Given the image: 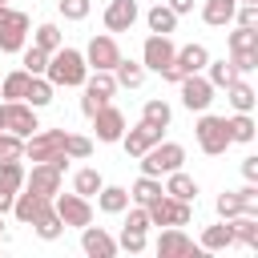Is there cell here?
I'll use <instances>...</instances> for the list:
<instances>
[{
    "mask_svg": "<svg viewBox=\"0 0 258 258\" xmlns=\"http://www.w3.org/2000/svg\"><path fill=\"white\" fill-rule=\"evenodd\" d=\"M44 77H48L56 89H81V85H85V77H89L85 52H81V48L60 44L56 52H48V69H44Z\"/></svg>",
    "mask_w": 258,
    "mask_h": 258,
    "instance_id": "6da1fadb",
    "label": "cell"
},
{
    "mask_svg": "<svg viewBox=\"0 0 258 258\" xmlns=\"http://www.w3.org/2000/svg\"><path fill=\"white\" fill-rule=\"evenodd\" d=\"M137 165H141V173H149V177H165V173H173V169L185 165V145L161 137L157 145H149V149L137 157Z\"/></svg>",
    "mask_w": 258,
    "mask_h": 258,
    "instance_id": "7a4b0ae2",
    "label": "cell"
},
{
    "mask_svg": "<svg viewBox=\"0 0 258 258\" xmlns=\"http://www.w3.org/2000/svg\"><path fill=\"white\" fill-rule=\"evenodd\" d=\"M194 137H198V149L206 153V157H222L234 141H230V129H226V117H218V113H198V125H194Z\"/></svg>",
    "mask_w": 258,
    "mask_h": 258,
    "instance_id": "3957f363",
    "label": "cell"
},
{
    "mask_svg": "<svg viewBox=\"0 0 258 258\" xmlns=\"http://www.w3.org/2000/svg\"><path fill=\"white\" fill-rule=\"evenodd\" d=\"M145 214H149V226H189L194 202H177V198L161 194V198H153L145 206Z\"/></svg>",
    "mask_w": 258,
    "mask_h": 258,
    "instance_id": "277c9868",
    "label": "cell"
},
{
    "mask_svg": "<svg viewBox=\"0 0 258 258\" xmlns=\"http://www.w3.org/2000/svg\"><path fill=\"white\" fill-rule=\"evenodd\" d=\"M0 129H8V133H16V137L36 133V129H40L36 109H32L28 101H0Z\"/></svg>",
    "mask_w": 258,
    "mask_h": 258,
    "instance_id": "5b68a950",
    "label": "cell"
},
{
    "mask_svg": "<svg viewBox=\"0 0 258 258\" xmlns=\"http://www.w3.org/2000/svg\"><path fill=\"white\" fill-rule=\"evenodd\" d=\"M177 93H181V105L189 109V113H206L210 105H214V85L206 81V73H189V77H181L177 81Z\"/></svg>",
    "mask_w": 258,
    "mask_h": 258,
    "instance_id": "8992f818",
    "label": "cell"
},
{
    "mask_svg": "<svg viewBox=\"0 0 258 258\" xmlns=\"http://www.w3.org/2000/svg\"><path fill=\"white\" fill-rule=\"evenodd\" d=\"M52 210L60 214V222L64 226H73V230H81V226H89L93 222V198H81V194H52Z\"/></svg>",
    "mask_w": 258,
    "mask_h": 258,
    "instance_id": "52a82bcc",
    "label": "cell"
},
{
    "mask_svg": "<svg viewBox=\"0 0 258 258\" xmlns=\"http://www.w3.org/2000/svg\"><path fill=\"white\" fill-rule=\"evenodd\" d=\"M64 145V129H36L24 137V161H52Z\"/></svg>",
    "mask_w": 258,
    "mask_h": 258,
    "instance_id": "ba28073f",
    "label": "cell"
},
{
    "mask_svg": "<svg viewBox=\"0 0 258 258\" xmlns=\"http://www.w3.org/2000/svg\"><path fill=\"white\" fill-rule=\"evenodd\" d=\"M173 52H177V44H173L169 36L149 32L145 44H141V64H145V73H161V69H169V64H173Z\"/></svg>",
    "mask_w": 258,
    "mask_h": 258,
    "instance_id": "9c48e42d",
    "label": "cell"
},
{
    "mask_svg": "<svg viewBox=\"0 0 258 258\" xmlns=\"http://www.w3.org/2000/svg\"><path fill=\"white\" fill-rule=\"evenodd\" d=\"M93 133H97V141H105V145H117L121 141V133H125V113L113 105V101H105L93 117Z\"/></svg>",
    "mask_w": 258,
    "mask_h": 258,
    "instance_id": "30bf717a",
    "label": "cell"
},
{
    "mask_svg": "<svg viewBox=\"0 0 258 258\" xmlns=\"http://www.w3.org/2000/svg\"><path fill=\"white\" fill-rule=\"evenodd\" d=\"M117 60H121V48H117L113 32H97V36L85 44V64H89V69H105V73H113Z\"/></svg>",
    "mask_w": 258,
    "mask_h": 258,
    "instance_id": "8fae6325",
    "label": "cell"
},
{
    "mask_svg": "<svg viewBox=\"0 0 258 258\" xmlns=\"http://www.w3.org/2000/svg\"><path fill=\"white\" fill-rule=\"evenodd\" d=\"M20 189H32V194H40V198L52 202V194L60 189V169L48 165V161H32V169L24 173V185Z\"/></svg>",
    "mask_w": 258,
    "mask_h": 258,
    "instance_id": "7c38bea8",
    "label": "cell"
},
{
    "mask_svg": "<svg viewBox=\"0 0 258 258\" xmlns=\"http://www.w3.org/2000/svg\"><path fill=\"white\" fill-rule=\"evenodd\" d=\"M153 250H157V258H189V254H198V246L189 242V234H185L181 226H165V230L157 234Z\"/></svg>",
    "mask_w": 258,
    "mask_h": 258,
    "instance_id": "4fadbf2b",
    "label": "cell"
},
{
    "mask_svg": "<svg viewBox=\"0 0 258 258\" xmlns=\"http://www.w3.org/2000/svg\"><path fill=\"white\" fill-rule=\"evenodd\" d=\"M81 250L89 254V258H113L117 254V238L105 230V226H81Z\"/></svg>",
    "mask_w": 258,
    "mask_h": 258,
    "instance_id": "5bb4252c",
    "label": "cell"
},
{
    "mask_svg": "<svg viewBox=\"0 0 258 258\" xmlns=\"http://www.w3.org/2000/svg\"><path fill=\"white\" fill-rule=\"evenodd\" d=\"M48 206H52L48 198H40V194H32V189H16V198H12V210H8V214H12L20 226H32Z\"/></svg>",
    "mask_w": 258,
    "mask_h": 258,
    "instance_id": "9a60e30c",
    "label": "cell"
},
{
    "mask_svg": "<svg viewBox=\"0 0 258 258\" xmlns=\"http://www.w3.org/2000/svg\"><path fill=\"white\" fill-rule=\"evenodd\" d=\"M137 16H141L137 0H109L101 20H105V28H109V32H129V28L137 24Z\"/></svg>",
    "mask_w": 258,
    "mask_h": 258,
    "instance_id": "2e32d148",
    "label": "cell"
},
{
    "mask_svg": "<svg viewBox=\"0 0 258 258\" xmlns=\"http://www.w3.org/2000/svg\"><path fill=\"white\" fill-rule=\"evenodd\" d=\"M161 137H165V129H153V125L137 121L133 129H125V133H121V145H125V153H129V157H141V153H145L149 145H157Z\"/></svg>",
    "mask_w": 258,
    "mask_h": 258,
    "instance_id": "e0dca14e",
    "label": "cell"
},
{
    "mask_svg": "<svg viewBox=\"0 0 258 258\" xmlns=\"http://www.w3.org/2000/svg\"><path fill=\"white\" fill-rule=\"evenodd\" d=\"M28 44V16L12 12L8 24H0V52H20Z\"/></svg>",
    "mask_w": 258,
    "mask_h": 258,
    "instance_id": "ac0fdd59",
    "label": "cell"
},
{
    "mask_svg": "<svg viewBox=\"0 0 258 258\" xmlns=\"http://www.w3.org/2000/svg\"><path fill=\"white\" fill-rule=\"evenodd\" d=\"M206 60H210V48H206V44H198V40H194V44H181V48L173 52V64H177V73H181V77L202 73V69H206Z\"/></svg>",
    "mask_w": 258,
    "mask_h": 258,
    "instance_id": "d6986e66",
    "label": "cell"
},
{
    "mask_svg": "<svg viewBox=\"0 0 258 258\" xmlns=\"http://www.w3.org/2000/svg\"><path fill=\"white\" fill-rule=\"evenodd\" d=\"M161 189H165L169 198H177V202H198V181H194L185 169H173V173H165Z\"/></svg>",
    "mask_w": 258,
    "mask_h": 258,
    "instance_id": "ffe728a7",
    "label": "cell"
},
{
    "mask_svg": "<svg viewBox=\"0 0 258 258\" xmlns=\"http://www.w3.org/2000/svg\"><path fill=\"white\" fill-rule=\"evenodd\" d=\"M234 226V242L246 246V250H258V214H234L226 218Z\"/></svg>",
    "mask_w": 258,
    "mask_h": 258,
    "instance_id": "44dd1931",
    "label": "cell"
},
{
    "mask_svg": "<svg viewBox=\"0 0 258 258\" xmlns=\"http://www.w3.org/2000/svg\"><path fill=\"white\" fill-rule=\"evenodd\" d=\"M234 8H238V0H202V20L210 28H226V24H234Z\"/></svg>",
    "mask_w": 258,
    "mask_h": 258,
    "instance_id": "7402d4cb",
    "label": "cell"
},
{
    "mask_svg": "<svg viewBox=\"0 0 258 258\" xmlns=\"http://www.w3.org/2000/svg\"><path fill=\"white\" fill-rule=\"evenodd\" d=\"M177 20H181V16H177V12H173L165 0H157V4L145 12V24H149V32H161V36H169V32L177 28Z\"/></svg>",
    "mask_w": 258,
    "mask_h": 258,
    "instance_id": "603a6c76",
    "label": "cell"
},
{
    "mask_svg": "<svg viewBox=\"0 0 258 258\" xmlns=\"http://www.w3.org/2000/svg\"><path fill=\"white\" fill-rule=\"evenodd\" d=\"M226 101L234 105V113H254V105H258V93H254V85L250 81H234V85H226Z\"/></svg>",
    "mask_w": 258,
    "mask_h": 258,
    "instance_id": "cb8c5ba5",
    "label": "cell"
},
{
    "mask_svg": "<svg viewBox=\"0 0 258 258\" xmlns=\"http://www.w3.org/2000/svg\"><path fill=\"white\" fill-rule=\"evenodd\" d=\"M113 77H117V89H141V85H145V64L121 56V60L113 64Z\"/></svg>",
    "mask_w": 258,
    "mask_h": 258,
    "instance_id": "d4e9b609",
    "label": "cell"
},
{
    "mask_svg": "<svg viewBox=\"0 0 258 258\" xmlns=\"http://www.w3.org/2000/svg\"><path fill=\"white\" fill-rule=\"evenodd\" d=\"M93 198H97V210H101V214H121V210L129 206V189H125V185H101Z\"/></svg>",
    "mask_w": 258,
    "mask_h": 258,
    "instance_id": "484cf974",
    "label": "cell"
},
{
    "mask_svg": "<svg viewBox=\"0 0 258 258\" xmlns=\"http://www.w3.org/2000/svg\"><path fill=\"white\" fill-rule=\"evenodd\" d=\"M226 246H234V226H230L226 218H222L218 226H206V230H202V246H198V250H210V254H214V250H226Z\"/></svg>",
    "mask_w": 258,
    "mask_h": 258,
    "instance_id": "4316f807",
    "label": "cell"
},
{
    "mask_svg": "<svg viewBox=\"0 0 258 258\" xmlns=\"http://www.w3.org/2000/svg\"><path fill=\"white\" fill-rule=\"evenodd\" d=\"M81 89H89V93L101 97V101H113V93H117V77L105 73V69H89V77H85Z\"/></svg>",
    "mask_w": 258,
    "mask_h": 258,
    "instance_id": "83f0119b",
    "label": "cell"
},
{
    "mask_svg": "<svg viewBox=\"0 0 258 258\" xmlns=\"http://www.w3.org/2000/svg\"><path fill=\"white\" fill-rule=\"evenodd\" d=\"M141 121H145V125H153V129H169V121H173V109H169V101H161V97H149V101L141 105Z\"/></svg>",
    "mask_w": 258,
    "mask_h": 258,
    "instance_id": "f1b7e54d",
    "label": "cell"
},
{
    "mask_svg": "<svg viewBox=\"0 0 258 258\" xmlns=\"http://www.w3.org/2000/svg\"><path fill=\"white\" fill-rule=\"evenodd\" d=\"M28 81H32V73H24V69H12V73H4V77H0V97H4V101H24V93H28Z\"/></svg>",
    "mask_w": 258,
    "mask_h": 258,
    "instance_id": "f546056e",
    "label": "cell"
},
{
    "mask_svg": "<svg viewBox=\"0 0 258 258\" xmlns=\"http://www.w3.org/2000/svg\"><path fill=\"white\" fill-rule=\"evenodd\" d=\"M165 189H161V177H149V173H141L133 185H129V202H137V206H149L153 198H161Z\"/></svg>",
    "mask_w": 258,
    "mask_h": 258,
    "instance_id": "4dcf8cb0",
    "label": "cell"
},
{
    "mask_svg": "<svg viewBox=\"0 0 258 258\" xmlns=\"http://www.w3.org/2000/svg\"><path fill=\"white\" fill-rule=\"evenodd\" d=\"M202 73H206V81H210L214 89H226V85H234V81H238V69H234L226 56H222V60H206V69H202Z\"/></svg>",
    "mask_w": 258,
    "mask_h": 258,
    "instance_id": "1f68e13d",
    "label": "cell"
},
{
    "mask_svg": "<svg viewBox=\"0 0 258 258\" xmlns=\"http://www.w3.org/2000/svg\"><path fill=\"white\" fill-rule=\"evenodd\" d=\"M52 97H56V85H52L48 77H32V81H28V93H24V101H28L32 109H44V105H52Z\"/></svg>",
    "mask_w": 258,
    "mask_h": 258,
    "instance_id": "d6a6232c",
    "label": "cell"
},
{
    "mask_svg": "<svg viewBox=\"0 0 258 258\" xmlns=\"http://www.w3.org/2000/svg\"><path fill=\"white\" fill-rule=\"evenodd\" d=\"M226 129H230V141H238V145H250L254 133H258V125H254L250 113H234V117H226Z\"/></svg>",
    "mask_w": 258,
    "mask_h": 258,
    "instance_id": "836d02e7",
    "label": "cell"
},
{
    "mask_svg": "<svg viewBox=\"0 0 258 258\" xmlns=\"http://www.w3.org/2000/svg\"><path fill=\"white\" fill-rule=\"evenodd\" d=\"M24 173V157H0V189H20Z\"/></svg>",
    "mask_w": 258,
    "mask_h": 258,
    "instance_id": "e575fe53",
    "label": "cell"
},
{
    "mask_svg": "<svg viewBox=\"0 0 258 258\" xmlns=\"http://www.w3.org/2000/svg\"><path fill=\"white\" fill-rule=\"evenodd\" d=\"M32 230H36V238H44V242H56V238L64 234V222H60V214L48 206V210H44V214L32 222Z\"/></svg>",
    "mask_w": 258,
    "mask_h": 258,
    "instance_id": "d590c367",
    "label": "cell"
},
{
    "mask_svg": "<svg viewBox=\"0 0 258 258\" xmlns=\"http://www.w3.org/2000/svg\"><path fill=\"white\" fill-rule=\"evenodd\" d=\"M32 44H36V48H44V52H56V48L64 44V32H60L52 20H44V24H36V32H32Z\"/></svg>",
    "mask_w": 258,
    "mask_h": 258,
    "instance_id": "8d00e7d4",
    "label": "cell"
},
{
    "mask_svg": "<svg viewBox=\"0 0 258 258\" xmlns=\"http://www.w3.org/2000/svg\"><path fill=\"white\" fill-rule=\"evenodd\" d=\"M101 185H105V177H101L93 165H85V169H77V173H73V194H81V198H93Z\"/></svg>",
    "mask_w": 258,
    "mask_h": 258,
    "instance_id": "74e56055",
    "label": "cell"
},
{
    "mask_svg": "<svg viewBox=\"0 0 258 258\" xmlns=\"http://www.w3.org/2000/svg\"><path fill=\"white\" fill-rule=\"evenodd\" d=\"M20 69L32 73V77H44V69H48V52L36 48V44H24V48H20Z\"/></svg>",
    "mask_w": 258,
    "mask_h": 258,
    "instance_id": "f35d334b",
    "label": "cell"
},
{
    "mask_svg": "<svg viewBox=\"0 0 258 258\" xmlns=\"http://www.w3.org/2000/svg\"><path fill=\"white\" fill-rule=\"evenodd\" d=\"M64 157L69 161H85V157H93V141L85 137V133H64Z\"/></svg>",
    "mask_w": 258,
    "mask_h": 258,
    "instance_id": "ab89813d",
    "label": "cell"
},
{
    "mask_svg": "<svg viewBox=\"0 0 258 258\" xmlns=\"http://www.w3.org/2000/svg\"><path fill=\"white\" fill-rule=\"evenodd\" d=\"M246 48H258V28H234L230 32V52H246Z\"/></svg>",
    "mask_w": 258,
    "mask_h": 258,
    "instance_id": "60d3db41",
    "label": "cell"
},
{
    "mask_svg": "<svg viewBox=\"0 0 258 258\" xmlns=\"http://www.w3.org/2000/svg\"><path fill=\"white\" fill-rule=\"evenodd\" d=\"M117 250H129V254H141V250H145V230H125V226H121V238H117Z\"/></svg>",
    "mask_w": 258,
    "mask_h": 258,
    "instance_id": "b9f144b4",
    "label": "cell"
},
{
    "mask_svg": "<svg viewBox=\"0 0 258 258\" xmlns=\"http://www.w3.org/2000/svg\"><path fill=\"white\" fill-rule=\"evenodd\" d=\"M230 64L238 69V77L254 73V69H258V48H246V52H230Z\"/></svg>",
    "mask_w": 258,
    "mask_h": 258,
    "instance_id": "7bdbcfd3",
    "label": "cell"
},
{
    "mask_svg": "<svg viewBox=\"0 0 258 258\" xmlns=\"http://www.w3.org/2000/svg\"><path fill=\"white\" fill-rule=\"evenodd\" d=\"M0 157H24V137L0 129Z\"/></svg>",
    "mask_w": 258,
    "mask_h": 258,
    "instance_id": "ee69618b",
    "label": "cell"
},
{
    "mask_svg": "<svg viewBox=\"0 0 258 258\" xmlns=\"http://www.w3.org/2000/svg\"><path fill=\"white\" fill-rule=\"evenodd\" d=\"M242 202V214H258V181H246L242 189H234Z\"/></svg>",
    "mask_w": 258,
    "mask_h": 258,
    "instance_id": "f6af8a7d",
    "label": "cell"
},
{
    "mask_svg": "<svg viewBox=\"0 0 258 258\" xmlns=\"http://www.w3.org/2000/svg\"><path fill=\"white\" fill-rule=\"evenodd\" d=\"M56 8H60V16H64V20H85L93 4H89V0H60Z\"/></svg>",
    "mask_w": 258,
    "mask_h": 258,
    "instance_id": "bcb514c9",
    "label": "cell"
},
{
    "mask_svg": "<svg viewBox=\"0 0 258 258\" xmlns=\"http://www.w3.org/2000/svg\"><path fill=\"white\" fill-rule=\"evenodd\" d=\"M234 214H242V202H238V194H234V189L218 194V218H234Z\"/></svg>",
    "mask_w": 258,
    "mask_h": 258,
    "instance_id": "7dc6e473",
    "label": "cell"
},
{
    "mask_svg": "<svg viewBox=\"0 0 258 258\" xmlns=\"http://www.w3.org/2000/svg\"><path fill=\"white\" fill-rule=\"evenodd\" d=\"M234 24L258 28V4H238V8H234Z\"/></svg>",
    "mask_w": 258,
    "mask_h": 258,
    "instance_id": "c3c4849f",
    "label": "cell"
},
{
    "mask_svg": "<svg viewBox=\"0 0 258 258\" xmlns=\"http://www.w3.org/2000/svg\"><path fill=\"white\" fill-rule=\"evenodd\" d=\"M101 105H105V101H101V97H93V93L85 89V97H81V113H85V117H93V113H97Z\"/></svg>",
    "mask_w": 258,
    "mask_h": 258,
    "instance_id": "681fc988",
    "label": "cell"
},
{
    "mask_svg": "<svg viewBox=\"0 0 258 258\" xmlns=\"http://www.w3.org/2000/svg\"><path fill=\"white\" fill-rule=\"evenodd\" d=\"M242 177H246V181H258V157H254V153L242 157Z\"/></svg>",
    "mask_w": 258,
    "mask_h": 258,
    "instance_id": "f907efd6",
    "label": "cell"
},
{
    "mask_svg": "<svg viewBox=\"0 0 258 258\" xmlns=\"http://www.w3.org/2000/svg\"><path fill=\"white\" fill-rule=\"evenodd\" d=\"M165 4H169V8L177 12V16H185V12H194V0H165Z\"/></svg>",
    "mask_w": 258,
    "mask_h": 258,
    "instance_id": "816d5d0a",
    "label": "cell"
},
{
    "mask_svg": "<svg viewBox=\"0 0 258 258\" xmlns=\"http://www.w3.org/2000/svg\"><path fill=\"white\" fill-rule=\"evenodd\" d=\"M161 77H165L169 85H177V81H181V73H177V64H169V69H161Z\"/></svg>",
    "mask_w": 258,
    "mask_h": 258,
    "instance_id": "f5cc1de1",
    "label": "cell"
},
{
    "mask_svg": "<svg viewBox=\"0 0 258 258\" xmlns=\"http://www.w3.org/2000/svg\"><path fill=\"white\" fill-rule=\"evenodd\" d=\"M12 12H16V8H8V4H0V24H8V20H12Z\"/></svg>",
    "mask_w": 258,
    "mask_h": 258,
    "instance_id": "db71d44e",
    "label": "cell"
},
{
    "mask_svg": "<svg viewBox=\"0 0 258 258\" xmlns=\"http://www.w3.org/2000/svg\"><path fill=\"white\" fill-rule=\"evenodd\" d=\"M0 218H4V214H0ZM0 246H4V222H0Z\"/></svg>",
    "mask_w": 258,
    "mask_h": 258,
    "instance_id": "11a10c76",
    "label": "cell"
},
{
    "mask_svg": "<svg viewBox=\"0 0 258 258\" xmlns=\"http://www.w3.org/2000/svg\"><path fill=\"white\" fill-rule=\"evenodd\" d=\"M238 4H258V0H238Z\"/></svg>",
    "mask_w": 258,
    "mask_h": 258,
    "instance_id": "9f6ffc18",
    "label": "cell"
},
{
    "mask_svg": "<svg viewBox=\"0 0 258 258\" xmlns=\"http://www.w3.org/2000/svg\"><path fill=\"white\" fill-rule=\"evenodd\" d=\"M0 4H8V0H0Z\"/></svg>",
    "mask_w": 258,
    "mask_h": 258,
    "instance_id": "6f0895ef",
    "label": "cell"
}]
</instances>
